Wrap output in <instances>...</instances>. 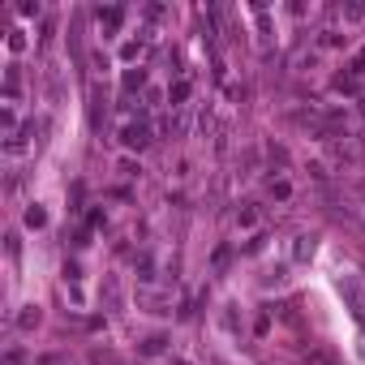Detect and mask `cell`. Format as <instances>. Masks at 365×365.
Returning a JSON list of instances; mask_svg holds the SVG:
<instances>
[{
  "instance_id": "obj_1",
  "label": "cell",
  "mask_w": 365,
  "mask_h": 365,
  "mask_svg": "<svg viewBox=\"0 0 365 365\" xmlns=\"http://www.w3.org/2000/svg\"><path fill=\"white\" fill-rule=\"evenodd\" d=\"M150 142V133H146V125H129L125 129V146H133V150H142Z\"/></svg>"
},
{
  "instance_id": "obj_2",
  "label": "cell",
  "mask_w": 365,
  "mask_h": 365,
  "mask_svg": "<svg viewBox=\"0 0 365 365\" xmlns=\"http://www.w3.org/2000/svg\"><path fill=\"white\" fill-rule=\"evenodd\" d=\"M39 365H56V361H52V356H43V361H39Z\"/></svg>"
}]
</instances>
